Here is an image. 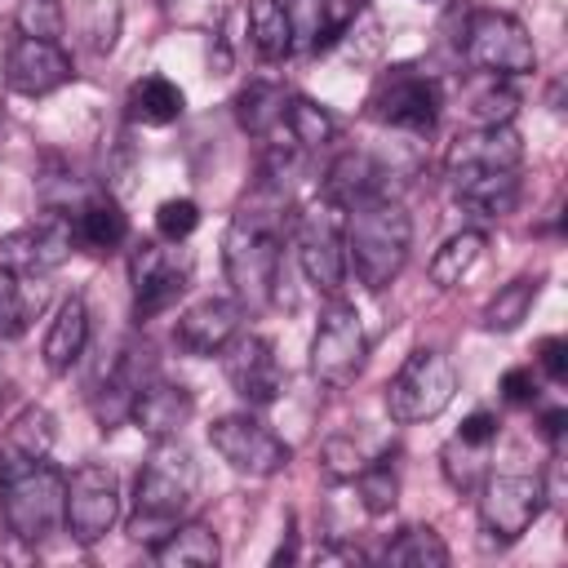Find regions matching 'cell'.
Instances as JSON below:
<instances>
[{
	"label": "cell",
	"instance_id": "1",
	"mask_svg": "<svg viewBox=\"0 0 568 568\" xmlns=\"http://www.w3.org/2000/svg\"><path fill=\"white\" fill-rule=\"evenodd\" d=\"M288 226H293L288 186H280L271 178H262L231 213V226L222 240V266H226V280H231V293L240 306L262 311L275 302Z\"/></svg>",
	"mask_w": 568,
	"mask_h": 568
},
{
	"label": "cell",
	"instance_id": "2",
	"mask_svg": "<svg viewBox=\"0 0 568 568\" xmlns=\"http://www.w3.org/2000/svg\"><path fill=\"white\" fill-rule=\"evenodd\" d=\"M0 515L27 546L49 541L67 519V475L49 457L0 453Z\"/></svg>",
	"mask_w": 568,
	"mask_h": 568
},
{
	"label": "cell",
	"instance_id": "3",
	"mask_svg": "<svg viewBox=\"0 0 568 568\" xmlns=\"http://www.w3.org/2000/svg\"><path fill=\"white\" fill-rule=\"evenodd\" d=\"M408 248H413V217L390 191L355 200L346 209V271H355L364 288L382 293L404 271Z\"/></svg>",
	"mask_w": 568,
	"mask_h": 568
},
{
	"label": "cell",
	"instance_id": "4",
	"mask_svg": "<svg viewBox=\"0 0 568 568\" xmlns=\"http://www.w3.org/2000/svg\"><path fill=\"white\" fill-rule=\"evenodd\" d=\"M195 484H200V470H195L191 453L178 439H155L151 457L138 470V484H133L129 537L142 546L164 541L182 524V515L195 497Z\"/></svg>",
	"mask_w": 568,
	"mask_h": 568
},
{
	"label": "cell",
	"instance_id": "5",
	"mask_svg": "<svg viewBox=\"0 0 568 568\" xmlns=\"http://www.w3.org/2000/svg\"><path fill=\"white\" fill-rule=\"evenodd\" d=\"M288 235H293L302 275L320 293L337 297L346 284V209L320 191L302 213H293Z\"/></svg>",
	"mask_w": 568,
	"mask_h": 568
},
{
	"label": "cell",
	"instance_id": "6",
	"mask_svg": "<svg viewBox=\"0 0 568 568\" xmlns=\"http://www.w3.org/2000/svg\"><path fill=\"white\" fill-rule=\"evenodd\" d=\"M453 395H457L453 359L435 346H417V351H408V359L386 382V413L404 426L408 422H430L453 404Z\"/></svg>",
	"mask_w": 568,
	"mask_h": 568
},
{
	"label": "cell",
	"instance_id": "7",
	"mask_svg": "<svg viewBox=\"0 0 568 568\" xmlns=\"http://www.w3.org/2000/svg\"><path fill=\"white\" fill-rule=\"evenodd\" d=\"M462 53L475 71L484 75H528L537 71V49H532V36L524 31V22L506 9H475L466 18V31H462Z\"/></svg>",
	"mask_w": 568,
	"mask_h": 568
},
{
	"label": "cell",
	"instance_id": "8",
	"mask_svg": "<svg viewBox=\"0 0 568 568\" xmlns=\"http://www.w3.org/2000/svg\"><path fill=\"white\" fill-rule=\"evenodd\" d=\"M364 359H368V337H364L359 311L342 297H328V306L320 311L315 337H311V373L324 386L346 390L364 373Z\"/></svg>",
	"mask_w": 568,
	"mask_h": 568
},
{
	"label": "cell",
	"instance_id": "9",
	"mask_svg": "<svg viewBox=\"0 0 568 568\" xmlns=\"http://www.w3.org/2000/svg\"><path fill=\"white\" fill-rule=\"evenodd\" d=\"M546 510V484L541 475H484L479 479V528L488 541L510 546L519 541Z\"/></svg>",
	"mask_w": 568,
	"mask_h": 568
},
{
	"label": "cell",
	"instance_id": "10",
	"mask_svg": "<svg viewBox=\"0 0 568 568\" xmlns=\"http://www.w3.org/2000/svg\"><path fill=\"white\" fill-rule=\"evenodd\" d=\"M209 444H213V453H217L231 470H240V475H248V479H271V475H280V470L293 462V448H288L266 422H257V417H248V413H226V417H217V422L209 426Z\"/></svg>",
	"mask_w": 568,
	"mask_h": 568
},
{
	"label": "cell",
	"instance_id": "11",
	"mask_svg": "<svg viewBox=\"0 0 568 568\" xmlns=\"http://www.w3.org/2000/svg\"><path fill=\"white\" fill-rule=\"evenodd\" d=\"M368 115L390 129L430 133L439 120V84L417 67H386L368 93Z\"/></svg>",
	"mask_w": 568,
	"mask_h": 568
},
{
	"label": "cell",
	"instance_id": "12",
	"mask_svg": "<svg viewBox=\"0 0 568 568\" xmlns=\"http://www.w3.org/2000/svg\"><path fill=\"white\" fill-rule=\"evenodd\" d=\"M120 519V479L111 466L102 462H84L67 475V519L62 528L71 532V541L93 546L102 541Z\"/></svg>",
	"mask_w": 568,
	"mask_h": 568
},
{
	"label": "cell",
	"instance_id": "13",
	"mask_svg": "<svg viewBox=\"0 0 568 568\" xmlns=\"http://www.w3.org/2000/svg\"><path fill=\"white\" fill-rule=\"evenodd\" d=\"M75 248V222L58 209H49L44 217L9 231L0 240V271L9 275H49L58 271Z\"/></svg>",
	"mask_w": 568,
	"mask_h": 568
},
{
	"label": "cell",
	"instance_id": "14",
	"mask_svg": "<svg viewBox=\"0 0 568 568\" xmlns=\"http://www.w3.org/2000/svg\"><path fill=\"white\" fill-rule=\"evenodd\" d=\"M129 280H133V315L151 320L160 311H169L186 284H191V257L178 248H160L151 240H142L129 257Z\"/></svg>",
	"mask_w": 568,
	"mask_h": 568
},
{
	"label": "cell",
	"instance_id": "15",
	"mask_svg": "<svg viewBox=\"0 0 568 568\" xmlns=\"http://www.w3.org/2000/svg\"><path fill=\"white\" fill-rule=\"evenodd\" d=\"M222 373L231 382V390L248 404V408H266L280 399L284 390V368L275 359V346L271 337L262 333H235L226 346H222Z\"/></svg>",
	"mask_w": 568,
	"mask_h": 568
},
{
	"label": "cell",
	"instance_id": "16",
	"mask_svg": "<svg viewBox=\"0 0 568 568\" xmlns=\"http://www.w3.org/2000/svg\"><path fill=\"white\" fill-rule=\"evenodd\" d=\"M519 160H524V142H519L515 124H475L470 133L453 138V146L444 155V169L457 186V182H470V178L519 169Z\"/></svg>",
	"mask_w": 568,
	"mask_h": 568
},
{
	"label": "cell",
	"instance_id": "17",
	"mask_svg": "<svg viewBox=\"0 0 568 568\" xmlns=\"http://www.w3.org/2000/svg\"><path fill=\"white\" fill-rule=\"evenodd\" d=\"M71 80V58L53 40H31L18 36L9 58H4V84L22 98H44Z\"/></svg>",
	"mask_w": 568,
	"mask_h": 568
},
{
	"label": "cell",
	"instance_id": "18",
	"mask_svg": "<svg viewBox=\"0 0 568 568\" xmlns=\"http://www.w3.org/2000/svg\"><path fill=\"white\" fill-rule=\"evenodd\" d=\"M146 377H155L151 346H146V342H142V346H138V342H129V346L115 355V364L106 368L102 390L93 395V417H98V426H102V430H115V426L129 417L133 395H138V386H142Z\"/></svg>",
	"mask_w": 568,
	"mask_h": 568
},
{
	"label": "cell",
	"instance_id": "19",
	"mask_svg": "<svg viewBox=\"0 0 568 568\" xmlns=\"http://www.w3.org/2000/svg\"><path fill=\"white\" fill-rule=\"evenodd\" d=\"M240 320H244V306L235 297H204L178 315L173 342L186 355H222V346L240 333Z\"/></svg>",
	"mask_w": 568,
	"mask_h": 568
},
{
	"label": "cell",
	"instance_id": "20",
	"mask_svg": "<svg viewBox=\"0 0 568 568\" xmlns=\"http://www.w3.org/2000/svg\"><path fill=\"white\" fill-rule=\"evenodd\" d=\"M195 413V399L186 386H173L164 377H146L133 395V408L129 417L138 422V430H146L151 439H173Z\"/></svg>",
	"mask_w": 568,
	"mask_h": 568
},
{
	"label": "cell",
	"instance_id": "21",
	"mask_svg": "<svg viewBox=\"0 0 568 568\" xmlns=\"http://www.w3.org/2000/svg\"><path fill=\"white\" fill-rule=\"evenodd\" d=\"M124 111L133 124H146V129H164L173 120H182L186 111V93L164 80V75H142L129 84V98H124Z\"/></svg>",
	"mask_w": 568,
	"mask_h": 568
},
{
	"label": "cell",
	"instance_id": "22",
	"mask_svg": "<svg viewBox=\"0 0 568 568\" xmlns=\"http://www.w3.org/2000/svg\"><path fill=\"white\" fill-rule=\"evenodd\" d=\"M84 342H89V306H84V297L71 293L58 306V315H53V324L44 333V364H49V373H67L84 355Z\"/></svg>",
	"mask_w": 568,
	"mask_h": 568
},
{
	"label": "cell",
	"instance_id": "23",
	"mask_svg": "<svg viewBox=\"0 0 568 568\" xmlns=\"http://www.w3.org/2000/svg\"><path fill=\"white\" fill-rule=\"evenodd\" d=\"M324 195L337 200L342 209H351L355 200H368V195H386V173L364 155V151H346L333 160L328 178H324Z\"/></svg>",
	"mask_w": 568,
	"mask_h": 568
},
{
	"label": "cell",
	"instance_id": "24",
	"mask_svg": "<svg viewBox=\"0 0 568 568\" xmlns=\"http://www.w3.org/2000/svg\"><path fill=\"white\" fill-rule=\"evenodd\" d=\"M284 106H288V93L271 80H248L235 93V120L253 138H275L280 124H284Z\"/></svg>",
	"mask_w": 568,
	"mask_h": 568
},
{
	"label": "cell",
	"instance_id": "25",
	"mask_svg": "<svg viewBox=\"0 0 568 568\" xmlns=\"http://www.w3.org/2000/svg\"><path fill=\"white\" fill-rule=\"evenodd\" d=\"M151 555L164 568H213L222 546H217V532L209 524H178L164 541L151 546Z\"/></svg>",
	"mask_w": 568,
	"mask_h": 568
},
{
	"label": "cell",
	"instance_id": "26",
	"mask_svg": "<svg viewBox=\"0 0 568 568\" xmlns=\"http://www.w3.org/2000/svg\"><path fill=\"white\" fill-rule=\"evenodd\" d=\"M49 288L40 284V275H0V337H22L31 328V320L40 315Z\"/></svg>",
	"mask_w": 568,
	"mask_h": 568
},
{
	"label": "cell",
	"instance_id": "27",
	"mask_svg": "<svg viewBox=\"0 0 568 568\" xmlns=\"http://www.w3.org/2000/svg\"><path fill=\"white\" fill-rule=\"evenodd\" d=\"M248 36L262 62H284L293 53V27L284 0H248Z\"/></svg>",
	"mask_w": 568,
	"mask_h": 568
},
{
	"label": "cell",
	"instance_id": "28",
	"mask_svg": "<svg viewBox=\"0 0 568 568\" xmlns=\"http://www.w3.org/2000/svg\"><path fill=\"white\" fill-rule=\"evenodd\" d=\"M382 559L395 564V568H444L448 564V546L430 524H413V528L395 532V541H386Z\"/></svg>",
	"mask_w": 568,
	"mask_h": 568
},
{
	"label": "cell",
	"instance_id": "29",
	"mask_svg": "<svg viewBox=\"0 0 568 568\" xmlns=\"http://www.w3.org/2000/svg\"><path fill=\"white\" fill-rule=\"evenodd\" d=\"M280 129L293 138L297 151H315V146H324V142L337 138V120L320 102H311L302 93H288V106H284V124Z\"/></svg>",
	"mask_w": 568,
	"mask_h": 568
},
{
	"label": "cell",
	"instance_id": "30",
	"mask_svg": "<svg viewBox=\"0 0 568 568\" xmlns=\"http://www.w3.org/2000/svg\"><path fill=\"white\" fill-rule=\"evenodd\" d=\"M453 191H457L462 204L479 209L484 217H506V213L519 204V169L488 173V178H470V182H457Z\"/></svg>",
	"mask_w": 568,
	"mask_h": 568
},
{
	"label": "cell",
	"instance_id": "31",
	"mask_svg": "<svg viewBox=\"0 0 568 568\" xmlns=\"http://www.w3.org/2000/svg\"><path fill=\"white\" fill-rule=\"evenodd\" d=\"M124 235H129V217L115 200H89L75 217V244H84V248L106 253V248L124 244Z\"/></svg>",
	"mask_w": 568,
	"mask_h": 568
},
{
	"label": "cell",
	"instance_id": "32",
	"mask_svg": "<svg viewBox=\"0 0 568 568\" xmlns=\"http://www.w3.org/2000/svg\"><path fill=\"white\" fill-rule=\"evenodd\" d=\"M479 253H484V231H457V235H448L439 248H435V257H430V284L435 288H457L462 280H466V271L479 262Z\"/></svg>",
	"mask_w": 568,
	"mask_h": 568
},
{
	"label": "cell",
	"instance_id": "33",
	"mask_svg": "<svg viewBox=\"0 0 568 568\" xmlns=\"http://www.w3.org/2000/svg\"><path fill=\"white\" fill-rule=\"evenodd\" d=\"M532 297H537V280H532V275H519V280L501 284V288L488 297L479 324H484L488 333H510V328H519V324L528 320Z\"/></svg>",
	"mask_w": 568,
	"mask_h": 568
},
{
	"label": "cell",
	"instance_id": "34",
	"mask_svg": "<svg viewBox=\"0 0 568 568\" xmlns=\"http://www.w3.org/2000/svg\"><path fill=\"white\" fill-rule=\"evenodd\" d=\"M439 462H444V479H448L457 493L479 488V479L488 475V448H484V444H466V439H457V435L444 444Z\"/></svg>",
	"mask_w": 568,
	"mask_h": 568
},
{
	"label": "cell",
	"instance_id": "35",
	"mask_svg": "<svg viewBox=\"0 0 568 568\" xmlns=\"http://www.w3.org/2000/svg\"><path fill=\"white\" fill-rule=\"evenodd\" d=\"M355 488H359V501L368 515H386L399 501V475L390 462H364V470L355 475Z\"/></svg>",
	"mask_w": 568,
	"mask_h": 568
},
{
	"label": "cell",
	"instance_id": "36",
	"mask_svg": "<svg viewBox=\"0 0 568 568\" xmlns=\"http://www.w3.org/2000/svg\"><path fill=\"white\" fill-rule=\"evenodd\" d=\"M288 4V27H293V44L297 36L311 44V49H328L337 40V31L328 27V4L324 0H284Z\"/></svg>",
	"mask_w": 568,
	"mask_h": 568
},
{
	"label": "cell",
	"instance_id": "37",
	"mask_svg": "<svg viewBox=\"0 0 568 568\" xmlns=\"http://www.w3.org/2000/svg\"><path fill=\"white\" fill-rule=\"evenodd\" d=\"M13 453H31V457H49L53 448V417L44 408H27L13 426H9V444Z\"/></svg>",
	"mask_w": 568,
	"mask_h": 568
},
{
	"label": "cell",
	"instance_id": "38",
	"mask_svg": "<svg viewBox=\"0 0 568 568\" xmlns=\"http://www.w3.org/2000/svg\"><path fill=\"white\" fill-rule=\"evenodd\" d=\"M18 31L22 36H31V40H62V27H67V18H62V4L58 0H18Z\"/></svg>",
	"mask_w": 568,
	"mask_h": 568
},
{
	"label": "cell",
	"instance_id": "39",
	"mask_svg": "<svg viewBox=\"0 0 568 568\" xmlns=\"http://www.w3.org/2000/svg\"><path fill=\"white\" fill-rule=\"evenodd\" d=\"M515 102H519L515 89L501 84L497 75H488V89H479V93L470 98V120H475V124H510Z\"/></svg>",
	"mask_w": 568,
	"mask_h": 568
},
{
	"label": "cell",
	"instance_id": "40",
	"mask_svg": "<svg viewBox=\"0 0 568 568\" xmlns=\"http://www.w3.org/2000/svg\"><path fill=\"white\" fill-rule=\"evenodd\" d=\"M195 226H200V204H195V200H186V195L164 200V204L155 209V231H160L169 244H182Z\"/></svg>",
	"mask_w": 568,
	"mask_h": 568
},
{
	"label": "cell",
	"instance_id": "41",
	"mask_svg": "<svg viewBox=\"0 0 568 568\" xmlns=\"http://www.w3.org/2000/svg\"><path fill=\"white\" fill-rule=\"evenodd\" d=\"M324 470L333 479H355L364 470V453L351 444V439H328L324 444Z\"/></svg>",
	"mask_w": 568,
	"mask_h": 568
},
{
	"label": "cell",
	"instance_id": "42",
	"mask_svg": "<svg viewBox=\"0 0 568 568\" xmlns=\"http://www.w3.org/2000/svg\"><path fill=\"white\" fill-rule=\"evenodd\" d=\"M497 390H501L506 404L528 408V404L537 399V377H532V368H506L501 382H497Z\"/></svg>",
	"mask_w": 568,
	"mask_h": 568
},
{
	"label": "cell",
	"instance_id": "43",
	"mask_svg": "<svg viewBox=\"0 0 568 568\" xmlns=\"http://www.w3.org/2000/svg\"><path fill=\"white\" fill-rule=\"evenodd\" d=\"M497 430H501V422H497V413H488V408H475L466 422H462V430H457V439H466V444H484V448H493L497 444Z\"/></svg>",
	"mask_w": 568,
	"mask_h": 568
},
{
	"label": "cell",
	"instance_id": "44",
	"mask_svg": "<svg viewBox=\"0 0 568 568\" xmlns=\"http://www.w3.org/2000/svg\"><path fill=\"white\" fill-rule=\"evenodd\" d=\"M537 364H541V373H546L550 382H564V377H568V342H564V337H541Z\"/></svg>",
	"mask_w": 568,
	"mask_h": 568
},
{
	"label": "cell",
	"instance_id": "45",
	"mask_svg": "<svg viewBox=\"0 0 568 568\" xmlns=\"http://www.w3.org/2000/svg\"><path fill=\"white\" fill-rule=\"evenodd\" d=\"M564 426H568V413H564V408H550V413L541 417V435H546L555 448H559V439H564Z\"/></svg>",
	"mask_w": 568,
	"mask_h": 568
},
{
	"label": "cell",
	"instance_id": "46",
	"mask_svg": "<svg viewBox=\"0 0 568 568\" xmlns=\"http://www.w3.org/2000/svg\"><path fill=\"white\" fill-rule=\"evenodd\" d=\"M315 559H320V564H328V559H351V564H359L364 555H359L355 546H320V550H315Z\"/></svg>",
	"mask_w": 568,
	"mask_h": 568
}]
</instances>
